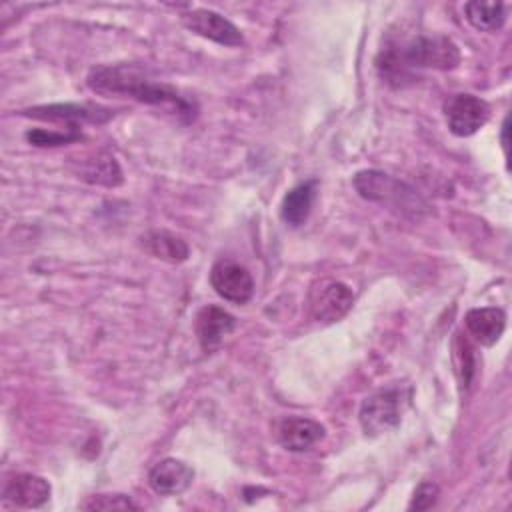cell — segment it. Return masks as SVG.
I'll use <instances>...</instances> for the list:
<instances>
[{
  "mask_svg": "<svg viewBox=\"0 0 512 512\" xmlns=\"http://www.w3.org/2000/svg\"><path fill=\"white\" fill-rule=\"evenodd\" d=\"M460 62V50L448 36H410L388 40L376 56V70L382 80L394 88H402L416 80L422 68L452 70Z\"/></svg>",
  "mask_w": 512,
  "mask_h": 512,
  "instance_id": "cell-1",
  "label": "cell"
},
{
  "mask_svg": "<svg viewBox=\"0 0 512 512\" xmlns=\"http://www.w3.org/2000/svg\"><path fill=\"white\" fill-rule=\"evenodd\" d=\"M88 88L104 96H126L150 106H158L184 122L196 118V106L184 98L174 86L156 82L142 68L134 64H108L92 68L88 74Z\"/></svg>",
  "mask_w": 512,
  "mask_h": 512,
  "instance_id": "cell-2",
  "label": "cell"
},
{
  "mask_svg": "<svg viewBox=\"0 0 512 512\" xmlns=\"http://www.w3.org/2000/svg\"><path fill=\"white\" fill-rule=\"evenodd\" d=\"M352 184L364 200L386 204L402 214L418 216V212L426 208L422 198L408 184L380 170H362L354 176Z\"/></svg>",
  "mask_w": 512,
  "mask_h": 512,
  "instance_id": "cell-3",
  "label": "cell"
},
{
  "mask_svg": "<svg viewBox=\"0 0 512 512\" xmlns=\"http://www.w3.org/2000/svg\"><path fill=\"white\" fill-rule=\"evenodd\" d=\"M402 394L396 388H382L364 398L358 420L366 436H380L400 426Z\"/></svg>",
  "mask_w": 512,
  "mask_h": 512,
  "instance_id": "cell-4",
  "label": "cell"
},
{
  "mask_svg": "<svg viewBox=\"0 0 512 512\" xmlns=\"http://www.w3.org/2000/svg\"><path fill=\"white\" fill-rule=\"evenodd\" d=\"M354 304L352 290L338 280H320L312 286L308 296V310L316 322L332 324L342 320Z\"/></svg>",
  "mask_w": 512,
  "mask_h": 512,
  "instance_id": "cell-5",
  "label": "cell"
},
{
  "mask_svg": "<svg viewBox=\"0 0 512 512\" xmlns=\"http://www.w3.org/2000/svg\"><path fill=\"white\" fill-rule=\"evenodd\" d=\"M444 116L454 136L466 138L476 134L490 118V106L486 100L474 94H454L444 104Z\"/></svg>",
  "mask_w": 512,
  "mask_h": 512,
  "instance_id": "cell-6",
  "label": "cell"
},
{
  "mask_svg": "<svg viewBox=\"0 0 512 512\" xmlns=\"http://www.w3.org/2000/svg\"><path fill=\"white\" fill-rule=\"evenodd\" d=\"M110 108L102 106H90V104H46V106H34L24 110V116L54 122V124H66L68 130L76 132V126L80 124H102L112 118Z\"/></svg>",
  "mask_w": 512,
  "mask_h": 512,
  "instance_id": "cell-7",
  "label": "cell"
},
{
  "mask_svg": "<svg viewBox=\"0 0 512 512\" xmlns=\"http://www.w3.org/2000/svg\"><path fill=\"white\" fill-rule=\"evenodd\" d=\"M182 24L190 32H194L202 38H208L216 44H222V46L236 48V46L244 44L242 32L228 18H224L222 14L208 10V8H194V10L184 12Z\"/></svg>",
  "mask_w": 512,
  "mask_h": 512,
  "instance_id": "cell-8",
  "label": "cell"
},
{
  "mask_svg": "<svg viewBox=\"0 0 512 512\" xmlns=\"http://www.w3.org/2000/svg\"><path fill=\"white\" fill-rule=\"evenodd\" d=\"M210 284L214 292L232 302L246 304L254 294V280L250 272L234 260H218L210 270Z\"/></svg>",
  "mask_w": 512,
  "mask_h": 512,
  "instance_id": "cell-9",
  "label": "cell"
},
{
  "mask_svg": "<svg viewBox=\"0 0 512 512\" xmlns=\"http://www.w3.org/2000/svg\"><path fill=\"white\" fill-rule=\"evenodd\" d=\"M2 498L20 508H40L50 498V484L38 474L18 472L6 478Z\"/></svg>",
  "mask_w": 512,
  "mask_h": 512,
  "instance_id": "cell-10",
  "label": "cell"
},
{
  "mask_svg": "<svg viewBox=\"0 0 512 512\" xmlns=\"http://www.w3.org/2000/svg\"><path fill=\"white\" fill-rule=\"evenodd\" d=\"M70 168L76 174V178H80L88 184H100V186L114 188V186H120L124 180L116 158L102 150L80 156L78 160H72Z\"/></svg>",
  "mask_w": 512,
  "mask_h": 512,
  "instance_id": "cell-11",
  "label": "cell"
},
{
  "mask_svg": "<svg viewBox=\"0 0 512 512\" xmlns=\"http://www.w3.org/2000/svg\"><path fill=\"white\" fill-rule=\"evenodd\" d=\"M194 480V470L178 460V458H164L156 462L148 472L150 488L160 496H176L188 490Z\"/></svg>",
  "mask_w": 512,
  "mask_h": 512,
  "instance_id": "cell-12",
  "label": "cell"
},
{
  "mask_svg": "<svg viewBox=\"0 0 512 512\" xmlns=\"http://www.w3.org/2000/svg\"><path fill=\"white\" fill-rule=\"evenodd\" d=\"M236 328V318L218 306H204L196 314L194 330L204 352L216 350L222 340Z\"/></svg>",
  "mask_w": 512,
  "mask_h": 512,
  "instance_id": "cell-13",
  "label": "cell"
},
{
  "mask_svg": "<svg viewBox=\"0 0 512 512\" xmlns=\"http://www.w3.org/2000/svg\"><path fill=\"white\" fill-rule=\"evenodd\" d=\"M324 426L312 418L288 416L280 420L276 428V438L282 448L290 452H304L324 438Z\"/></svg>",
  "mask_w": 512,
  "mask_h": 512,
  "instance_id": "cell-14",
  "label": "cell"
},
{
  "mask_svg": "<svg viewBox=\"0 0 512 512\" xmlns=\"http://www.w3.org/2000/svg\"><path fill=\"white\" fill-rule=\"evenodd\" d=\"M464 324L470 336L480 346H494L506 328V314L502 308H496V306L472 308L466 312Z\"/></svg>",
  "mask_w": 512,
  "mask_h": 512,
  "instance_id": "cell-15",
  "label": "cell"
},
{
  "mask_svg": "<svg viewBox=\"0 0 512 512\" xmlns=\"http://www.w3.org/2000/svg\"><path fill=\"white\" fill-rule=\"evenodd\" d=\"M140 246L144 252H148L150 256L170 262V264H178L184 262L190 254L188 244L184 242V238H180L174 232L168 230H148L140 236Z\"/></svg>",
  "mask_w": 512,
  "mask_h": 512,
  "instance_id": "cell-16",
  "label": "cell"
},
{
  "mask_svg": "<svg viewBox=\"0 0 512 512\" xmlns=\"http://www.w3.org/2000/svg\"><path fill=\"white\" fill-rule=\"evenodd\" d=\"M314 196H316V180H308V182H302V184L294 186L282 198V206H280L282 220L290 226L304 224L310 210H312Z\"/></svg>",
  "mask_w": 512,
  "mask_h": 512,
  "instance_id": "cell-17",
  "label": "cell"
},
{
  "mask_svg": "<svg viewBox=\"0 0 512 512\" xmlns=\"http://www.w3.org/2000/svg\"><path fill=\"white\" fill-rule=\"evenodd\" d=\"M466 20L482 32H496L506 20V4L502 2H466Z\"/></svg>",
  "mask_w": 512,
  "mask_h": 512,
  "instance_id": "cell-18",
  "label": "cell"
},
{
  "mask_svg": "<svg viewBox=\"0 0 512 512\" xmlns=\"http://www.w3.org/2000/svg\"><path fill=\"white\" fill-rule=\"evenodd\" d=\"M82 138L80 132H56V130H44V128H34L26 132V140L34 146H62L70 142H78Z\"/></svg>",
  "mask_w": 512,
  "mask_h": 512,
  "instance_id": "cell-19",
  "label": "cell"
},
{
  "mask_svg": "<svg viewBox=\"0 0 512 512\" xmlns=\"http://www.w3.org/2000/svg\"><path fill=\"white\" fill-rule=\"evenodd\" d=\"M84 510H138V504L132 502L126 494H96L82 502Z\"/></svg>",
  "mask_w": 512,
  "mask_h": 512,
  "instance_id": "cell-20",
  "label": "cell"
},
{
  "mask_svg": "<svg viewBox=\"0 0 512 512\" xmlns=\"http://www.w3.org/2000/svg\"><path fill=\"white\" fill-rule=\"evenodd\" d=\"M438 494H440V488L434 482H422L414 490L408 508L410 510H428V508H432L436 504Z\"/></svg>",
  "mask_w": 512,
  "mask_h": 512,
  "instance_id": "cell-21",
  "label": "cell"
},
{
  "mask_svg": "<svg viewBox=\"0 0 512 512\" xmlns=\"http://www.w3.org/2000/svg\"><path fill=\"white\" fill-rule=\"evenodd\" d=\"M462 352H464L462 354V382L468 386L472 382V376H474L476 368H474V360H472V352L474 350H472V346L466 340L462 342Z\"/></svg>",
  "mask_w": 512,
  "mask_h": 512,
  "instance_id": "cell-22",
  "label": "cell"
},
{
  "mask_svg": "<svg viewBox=\"0 0 512 512\" xmlns=\"http://www.w3.org/2000/svg\"><path fill=\"white\" fill-rule=\"evenodd\" d=\"M502 150L508 156V118H504V124H502Z\"/></svg>",
  "mask_w": 512,
  "mask_h": 512,
  "instance_id": "cell-23",
  "label": "cell"
}]
</instances>
